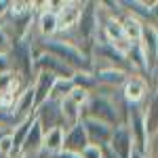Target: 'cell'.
Listing matches in <instances>:
<instances>
[{
	"label": "cell",
	"mask_w": 158,
	"mask_h": 158,
	"mask_svg": "<svg viewBox=\"0 0 158 158\" xmlns=\"http://www.w3.org/2000/svg\"><path fill=\"white\" fill-rule=\"evenodd\" d=\"M30 44L34 49L42 51V53H49L53 57H57L59 61H63L72 72H93V63L89 53L80 51L78 47H74L70 42L61 40L59 36L53 38H27Z\"/></svg>",
	"instance_id": "1"
},
{
	"label": "cell",
	"mask_w": 158,
	"mask_h": 158,
	"mask_svg": "<svg viewBox=\"0 0 158 158\" xmlns=\"http://www.w3.org/2000/svg\"><path fill=\"white\" fill-rule=\"evenodd\" d=\"M11 57V68L25 85H32L34 80V47L30 44V40H17L11 42L9 49Z\"/></svg>",
	"instance_id": "2"
},
{
	"label": "cell",
	"mask_w": 158,
	"mask_h": 158,
	"mask_svg": "<svg viewBox=\"0 0 158 158\" xmlns=\"http://www.w3.org/2000/svg\"><path fill=\"white\" fill-rule=\"evenodd\" d=\"M152 89H156V86H150V80H148L146 76L131 74V76L127 78V82L122 85L120 95L129 106H141L148 99V95H150Z\"/></svg>",
	"instance_id": "3"
},
{
	"label": "cell",
	"mask_w": 158,
	"mask_h": 158,
	"mask_svg": "<svg viewBox=\"0 0 158 158\" xmlns=\"http://www.w3.org/2000/svg\"><path fill=\"white\" fill-rule=\"evenodd\" d=\"M34 118L40 124L42 133H47L51 129H63V116H61V106L59 101L47 99L34 110Z\"/></svg>",
	"instance_id": "4"
},
{
	"label": "cell",
	"mask_w": 158,
	"mask_h": 158,
	"mask_svg": "<svg viewBox=\"0 0 158 158\" xmlns=\"http://www.w3.org/2000/svg\"><path fill=\"white\" fill-rule=\"evenodd\" d=\"M122 15H129L146 25H156V2H141V0H118Z\"/></svg>",
	"instance_id": "5"
},
{
	"label": "cell",
	"mask_w": 158,
	"mask_h": 158,
	"mask_svg": "<svg viewBox=\"0 0 158 158\" xmlns=\"http://www.w3.org/2000/svg\"><path fill=\"white\" fill-rule=\"evenodd\" d=\"M36 72H47L51 76H55V78H68V80L74 76V72L63 61H59L57 57H53L49 53L34 49V74Z\"/></svg>",
	"instance_id": "6"
},
{
	"label": "cell",
	"mask_w": 158,
	"mask_h": 158,
	"mask_svg": "<svg viewBox=\"0 0 158 158\" xmlns=\"http://www.w3.org/2000/svg\"><path fill=\"white\" fill-rule=\"evenodd\" d=\"M80 9H82V2H76V0H61V9L57 15V36L61 34H68L72 32L78 19H80Z\"/></svg>",
	"instance_id": "7"
},
{
	"label": "cell",
	"mask_w": 158,
	"mask_h": 158,
	"mask_svg": "<svg viewBox=\"0 0 158 158\" xmlns=\"http://www.w3.org/2000/svg\"><path fill=\"white\" fill-rule=\"evenodd\" d=\"M80 124H82V129H85V133H86L89 146H95L99 150L110 146L114 127L103 124V122H99V120H93V118H80Z\"/></svg>",
	"instance_id": "8"
},
{
	"label": "cell",
	"mask_w": 158,
	"mask_h": 158,
	"mask_svg": "<svg viewBox=\"0 0 158 158\" xmlns=\"http://www.w3.org/2000/svg\"><path fill=\"white\" fill-rule=\"evenodd\" d=\"M108 148L118 158H131L135 146H133V137H131V131L127 129V124H118V127H114V131H112V139H110V146Z\"/></svg>",
	"instance_id": "9"
},
{
	"label": "cell",
	"mask_w": 158,
	"mask_h": 158,
	"mask_svg": "<svg viewBox=\"0 0 158 158\" xmlns=\"http://www.w3.org/2000/svg\"><path fill=\"white\" fill-rule=\"evenodd\" d=\"M34 110H36L34 91H32V85H27L23 91L15 97L11 114H13V118H15L17 122H21V120H25V118H30V116H34Z\"/></svg>",
	"instance_id": "10"
},
{
	"label": "cell",
	"mask_w": 158,
	"mask_h": 158,
	"mask_svg": "<svg viewBox=\"0 0 158 158\" xmlns=\"http://www.w3.org/2000/svg\"><path fill=\"white\" fill-rule=\"evenodd\" d=\"M89 146V139H86V133L82 129V124H74L70 129H63V148L61 152H70V154H78Z\"/></svg>",
	"instance_id": "11"
},
{
	"label": "cell",
	"mask_w": 158,
	"mask_h": 158,
	"mask_svg": "<svg viewBox=\"0 0 158 158\" xmlns=\"http://www.w3.org/2000/svg\"><path fill=\"white\" fill-rule=\"evenodd\" d=\"M95 74V80H97V86H103V89H112V91H120L122 85L127 82V78L131 76L124 70H118V68H103V70H97Z\"/></svg>",
	"instance_id": "12"
},
{
	"label": "cell",
	"mask_w": 158,
	"mask_h": 158,
	"mask_svg": "<svg viewBox=\"0 0 158 158\" xmlns=\"http://www.w3.org/2000/svg\"><path fill=\"white\" fill-rule=\"evenodd\" d=\"M55 76H51L47 72H36L34 74V80H32V91H34V101H36V108L49 99V93L53 85H55Z\"/></svg>",
	"instance_id": "13"
},
{
	"label": "cell",
	"mask_w": 158,
	"mask_h": 158,
	"mask_svg": "<svg viewBox=\"0 0 158 158\" xmlns=\"http://www.w3.org/2000/svg\"><path fill=\"white\" fill-rule=\"evenodd\" d=\"M42 137H44V133H42L40 124H38L36 118H34V122H32L30 131L25 135V141H23V146H21L19 152H21L23 156H36L38 152L42 150Z\"/></svg>",
	"instance_id": "14"
},
{
	"label": "cell",
	"mask_w": 158,
	"mask_h": 158,
	"mask_svg": "<svg viewBox=\"0 0 158 158\" xmlns=\"http://www.w3.org/2000/svg\"><path fill=\"white\" fill-rule=\"evenodd\" d=\"M61 148H63V129H51L44 133L42 137V152L49 154V156H55L59 154Z\"/></svg>",
	"instance_id": "15"
},
{
	"label": "cell",
	"mask_w": 158,
	"mask_h": 158,
	"mask_svg": "<svg viewBox=\"0 0 158 158\" xmlns=\"http://www.w3.org/2000/svg\"><path fill=\"white\" fill-rule=\"evenodd\" d=\"M59 106H61V116H63V129H70V127H74V124L80 122L82 110L78 108L74 101H70V99L65 97L63 101H59Z\"/></svg>",
	"instance_id": "16"
},
{
	"label": "cell",
	"mask_w": 158,
	"mask_h": 158,
	"mask_svg": "<svg viewBox=\"0 0 158 158\" xmlns=\"http://www.w3.org/2000/svg\"><path fill=\"white\" fill-rule=\"evenodd\" d=\"M120 25H122V34H124V38H127L129 42H139L141 32H143V25L146 23L137 21V19L129 17V15H122L120 17Z\"/></svg>",
	"instance_id": "17"
},
{
	"label": "cell",
	"mask_w": 158,
	"mask_h": 158,
	"mask_svg": "<svg viewBox=\"0 0 158 158\" xmlns=\"http://www.w3.org/2000/svg\"><path fill=\"white\" fill-rule=\"evenodd\" d=\"M32 122H34V116H30V118H25V120L17 122V124L11 129L9 135H11L13 152H19V150H21V146H23V141H25V135H27L30 127H32Z\"/></svg>",
	"instance_id": "18"
},
{
	"label": "cell",
	"mask_w": 158,
	"mask_h": 158,
	"mask_svg": "<svg viewBox=\"0 0 158 158\" xmlns=\"http://www.w3.org/2000/svg\"><path fill=\"white\" fill-rule=\"evenodd\" d=\"M70 80H72V85L76 89H82L86 93H93L97 89V80H95V74L93 72H74V76Z\"/></svg>",
	"instance_id": "19"
},
{
	"label": "cell",
	"mask_w": 158,
	"mask_h": 158,
	"mask_svg": "<svg viewBox=\"0 0 158 158\" xmlns=\"http://www.w3.org/2000/svg\"><path fill=\"white\" fill-rule=\"evenodd\" d=\"M72 89H74L72 80H68V78H57L55 85H53V89H51V93H49V99H53V101H63V99L72 93Z\"/></svg>",
	"instance_id": "20"
},
{
	"label": "cell",
	"mask_w": 158,
	"mask_h": 158,
	"mask_svg": "<svg viewBox=\"0 0 158 158\" xmlns=\"http://www.w3.org/2000/svg\"><path fill=\"white\" fill-rule=\"evenodd\" d=\"M89 97H91V93H86V91H82V89H76V86L72 89V93L68 95V99H70V101H74V103H76L80 110L85 108V103L89 101Z\"/></svg>",
	"instance_id": "21"
},
{
	"label": "cell",
	"mask_w": 158,
	"mask_h": 158,
	"mask_svg": "<svg viewBox=\"0 0 158 158\" xmlns=\"http://www.w3.org/2000/svg\"><path fill=\"white\" fill-rule=\"evenodd\" d=\"M80 158H101V150L95 148V146H86L80 152Z\"/></svg>",
	"instance_id": "22"
},
{
	"label": "cell",
	"mask_w": 158,
	"mask_h": 158,
	"mask_svg": "<svg viewBox=\"0 0 158 158\" xmlns=\"http://www.w3.org/2000/svg\"><path fill=\"white\" fill-rule=\"evenodd\" d=\"M6 72H13L11 57H9V53H0V74H6Z\"/></svg>",
	"instance_id": "23"
},
{
	"label": "cell",
	"mask_w": 158,
	"mask_h": 158,
	"mask_svg": "<svg viewBox=\"0 0 158 158\" xmlns=\"http://www.w3.org/2000/svg\"><path fill=\"white\" fill-rule=\"evenodd\" d=\"M9 49H11V42H9L6 34H4L2 27H0V53H9Z\"/></svg>",
	"instance_id": "24"
},
{
	"label": "cell",
	"mask_w": 158,
	"mask_h": 158,
	"mask_svg": "<svg viewBox=\"0 0 158 158\" xmlns=\"http://www.w3.org/2000/svg\"><path fill=\"white\" fill-rule=\"evenodd\" d=\"M6 158H25V156L21 154V152H13L11 156H6Z\"/></svg>",
	"instance_id": "25"
}]
</instances>
